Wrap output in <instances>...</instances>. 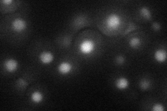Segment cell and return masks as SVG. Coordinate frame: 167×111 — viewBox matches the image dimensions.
Returning a JSON list of instances; mask_svg holds the SVG:
<instances>
[{
    "instance_id": "cell-1",
    "label": "cell",
    "mask_w": 167,
    "mask_h": 111,
    "mask_svg": "<svg viewBox=\"0 0 167 111\" xmlns=\"http://www.w3.org/2000/svg\"><path fill=\"white\" fill-rule=\"evenodd\" d=\"M105 23L108 27L115 28L120 25L121 18L116 13H112L107 18Z\"/></svg>"
},
{
    "instance_id": "cell-2",
    "label": "cell",
    "mask_w": 167,
    "mask_h": 111,
    "mask_svg": "<svg viewBox=\"0 0 167 111\" xmlns=\"http://www.w3.org/2000/svg\"><path fill=\"white\" fill-rule=\"evenodd\" d=\"M11 27L13 31L16 33H21L27 28V23L23 19L16 18L11 23Z\"/></svg>"
},
{
    "instance_id": "cell-3",
    "label": "cell",
    "mask_w": 167,
    "mask_h": 111,
    "mask_svg": "<svg viewBox=\"0 0 167 111\" xmlns=\"http://www.w3.org/2000/svg\"><path fill=\"white\" fill-rule=\"evenodd\" d=\"M94 47L95 45L93 42L89 41V40H86V41H83L80 45V52L84 53V54H89V53L93 52Z\"/></svg>"
},
{
    "instance_id": "cell-4",
    "label": "cell",
    "mask_w": 167,
    "mask_h": 111,
    "mask_svg": "<svg viewBox=\"0 0 167 111\" xmlns=\"http://www.w3.org/2000/svg\"><path fill=\"white\" fill-rule=\"evenodd\" d=\"M54 59V56L50 52H46V51H43L40 54H39V60L41 63L44 65L50 64L52 62Z\"/></svg>"
},
{
    "instance_id": "cell-5",
    "label": "cell",
    "mask_w": 167,
    "mask_h": 111,
    "mask_svg": "<svg viewBox=\"0 0 167 111\" xmlns=\"http://www.w3.org/2000/svg\"><path fill=\"white\" fill-rule=\"evenodd\" d=\"M58 72L61 75H66L72 70V65L68 62H61L58 65Z\"/></svg>"
},
{
    "instance_id": "cell-6",
    "label": "cell",
    "mask_w": 167,
    "mask_h": 111,
    "mask_svg": "<svg viewBox=\"0 0 167 111\" xmlns=\"http://www.w3.org/2000/svg\"><path fill=\"white\" fill-rule=\"evenodd\" d=\"M5 69L8 72H13L17 70L18 67V61L13 58L7 59L4 62Z\"/></svg>"
},
{
    "instance_id": "cell-7",
    "label": "cell",
    "mask_w": 167,
    "mask_h": 111,
    "mask_svg": "<svg viewBox=\"0 0 167 111\" xmlns=\"http://www.w3.org/2000/svg\"><path fill=\"white\" fill-rule=\"evenodd\" d=\"M154 58L157 62L163 63L166 60V52L163 49H157L154 53Z\"/></svg>"
},
{
    "instance_id": "cell-8",
    "label": "cell",
    "mask_w": 167,
    "mask_h": 111,
    "mask_svg": "<svg viewBox=\"0 0 167 111\" xmlns=\"http://www.w3.org/2000/svg\"><path fill=\"white\" fill-rule=\"evenodd\" d=\"M115 85L119 90H125L129 86V81L125 77H120L116 81Z\"/></svg>"
},
{
    "instance_id": "cell-9",
    "label": "cell",
    "mask_w": 167,
    "mask_h": 111,
    "mask_svg": "<svg viewBox=\"0 0 167 111\" xmlns=\"http://www.w3.org/2000/svg\"><path fill=\"white\" fill-rule=\"evenodd\" d=\"M31 99L33 102V103L36 104H39L42 102V99H43V96H42V93L38 92V91H36V92H33L32 94V96H31Z\"/></svg>"
},
{
    "instance_id": "cell-10",
    "label": "cell",
    "mask_w": 167,
    "mask_h": 111,
    "mask_svg": "<svg viewBox=\"0 0 167 111\" xmlns=\"http://www.w3.org/2000/svg\"><path fill=\"white\" fill-rule=\"evenodd\" d=\"M139 12L141 13V15H142L144 18H146L147 19H151L152 18L151 12L147 7L146 6L141 7Z\"/></svg>"
},
{
    "instance_id": "cell-11",
    "label": "cell",
    "mask_w": 167,
    "mask_h": 111,
    "mask_svg": "<svg viewBox=\"0 0 167 111\" xmlns=\"http://www.w3.org/2000/svg\"><path fill=\"white\" fill-rule=\"evenodd\" d=\"M141 44L140 39L137 37H134L129 41V45L130 47H132V49H137V48Z\"/></svg>"
},
{
    "instance_id": "cell-12",
    "label": "cell",
    "mask_w": 167,
    "mask_h": 111,
    "mask_svg": "<svg viewBox=\"0 0 167 111\" xmlns=\"http://www.w3.org/2000/svg\"><path fill=\"white\" fill-rule=\"evenodd\" d=\"M139 86L141 90H148L150 87V82L148 80H146V79H143V80H141L140 81Z\"/></svg>"
},
{
    "instance_id": "cell-13",
    "label": "cell",
    "mask_w": 167,
    "mask_h": 111,
    "mask_svg": "<svg viewBox=\"0 0 167 111\" xmlns=\"http://www.w3.org/2000/svg\"><path fill=\"white\" fill-rule=\"evenodd\" d=\"M125 59L122 55H119L116 57V62L118 65H123L125 63Z\"/></svg>"
},
{
    "instance_id": "cell-14",
    "label": "cell",
    "mask_w": 167,
    "mask_h": 111,
    "mask_svg": "<svg viewBox=\"0 0 167 111\" xmlns=\"http://www.w3.org/2000/svg\"><path fill=\"white\" fill-rule=\"evenodd\" d=\"M152 110L154 111H164L165 110V108L160 104H155L153 107H152Z\"/></svg>"
},
{
    "instance_id": "cell-15",
    "label": "cell",
    "mask_w": 167,
    "mask_h": 111,
    "mask_svg": "<svg viewBox=\"0 0 167 111\" xmlns=\"http://www.w3.org/2000/svg\"><path fill=\"white\" fill-rule=\"evenodd\" d=\"M152 27L153 28V30L157 31L160 29V24L158 22H154L152 25Z\"/></svg>"
},
{
    "instance_id": "cell-16",
    "label": "cell",
    "mask_w": 167,
    "mask_h": 111,
    "mask_svg": "<svg viewBox=\"0 0 167 111\" xmlns=\"http://www.w3.org/2000/svg\"><path fill=\"white\" fill-rule=\"evenodd\" d=\"M18 83L21 86H22V87H23V86H26V85H27V82L25 81L24 80V79H21V78L18 79Z\"/></svg>"
},
{
    "instance_id": "cell-17",
    "label": "cell",
    "mask_w": 167,
    "mask_h": 111,
    "mask_svg": "<svg viewBox=\"0 0 167 111\" xmlns=\"http://www.w3.org/2000/svg\"><path fill=\"white\" fill-rule=\"evenodd\" d=\"M1 2L3 3V4H11V3H13V1H12V0H2Z\"/></svg>"
}]
</instances>
